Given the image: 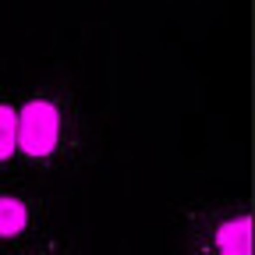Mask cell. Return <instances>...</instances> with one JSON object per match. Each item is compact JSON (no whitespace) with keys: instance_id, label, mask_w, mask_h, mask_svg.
Listing matches in <instances>:
<instances>
[{"instance_id":"6da1fadb","label":"cell","mask_w":255,"mask_h":255,"mask_svg":"<svg viewBox=\"0 0 255 255\" xmlns=\"http://www.w3.org/2000/svg\"><path fill=\"white\" fill-rule=\"evenodd\" d=\"M64 135V114L60 103L50 96H32L18 107V156L28 163H46L57 152Z\"/></svg>"},{"instance_id":"7a4b0ae2","label":"cell","mask_w":255,"mask_h":255,"mask_svg":"<svg viewBox=\"0 0 255 255\" xmlns=\"http://www.w3.org/2000/svg\"><path fill=\"white\" fill-rule=\"evenodd\" d=\"M209 255H252V216L245 209H234L213 223Z\"/></svg>"},{"instance_id":"3957f363","label":"cell","mask_w":255,"mask_h":255,"mask_svg":"<svg viewBox=\"0 0 255 255\" xmlns=\"http://www.w3.org/2000/svg\"><path fill=\"white\" fill-rule=\"evenodd\" d=\"M32 227V206L21 195H0V241H14Z\"/></svg>"},{"instance_id":"277c9868","label":"cell","mask_w":255,"mask_h":255,"mask_svg":"<svg viewBox=\"0 0 255 255\" xmlns=\"http://www.w3.org/2000/svg\"><path fill=\"white\" fill-rule=\"evenodd\" d=\"M18 156V107L0 100V163Z\"/></svg>"},{"instance_id":"5b68a950","label":"cell","mask_w":255,"mask_h":255,"mask_svg":"<svg viewBox=\"0 0 255 255\" xmlns=\"http://www.w3.org/2000/svg\"><path fill=\"white\" fill-rule=\"evenodd\" d=\"M25 255H50V252H25Z\"/></svg>"}]
</instances>
